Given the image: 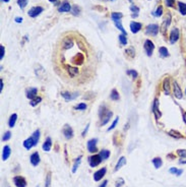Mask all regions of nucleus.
Wrapping results in <instances>:
<instances>
[{
  "mask_svg": "<svg viewBox=\"0 0 186 187\" xmlns=\"http://www.w3.org/2000/svg\"><path fill=\"white\" fill-rule=\"evenodd\" d=\"M97 66L96 54L81 36H64L53 56L55 72L74 87L90 83L96 75Z\"/></svg>",
  "mask_w": 186,
  "mask_h": 187,
  "instance_id": "nucleus-1",
  "label": "nucleus"
},
{
  "mask_svg": "<svg viewBox=\"0 0 186 187\" xmlns=\"http://www.w3.org/2000/svg\"><path fill=\"white\" fill-rule=\"evenodd\" d=\"M40 130L37 129L36 131L34 132V133L32 134V136H30L29 138H27V139L24 141V147H25L26 149H31L32 147H36L37 145H38L39 143V139H40Z\"/></svg>",
  "mask_w": 186,
  "mask_h": 187,
  "instance_id": "nucleus-2",
  "label": "nucleus"
},
{
  "mask_svg": "<svg viewBox=\"0 0 186 187\" xmlns=\"http://www.w3.org/2000/svg\"><path fill=\"white\" fill-rule=\"evenodd\" d=\"M102 162V159L100 155H93L89 158V164H90L91 168H95L97 166H99Z\"/></svg>",
  "mask_w": 186,
  "mask_h": 187,
  "instance_id": "nucleus-3",
  "label": "nucleus"
},
{
  "mask_svg": "<svg viewBox=\"0 0 186 187\" xmlns=\"http://www.w3.org/2000/svg\"><path fill=\"white\" fill-rule=\"evenodd\" d=\"M158 33H159V26L156 24H152L146 27V34L148 36H157Z\"/></svg>",
  "mask_w": 186,
  "mask_h": 187,
  "instance_id": "nucleus-4",
  "label": "nucleus"
},
{
  "mask_svg": "<svg viewBox=\"0 0 186 187\" xmlns=\"http://www.w3.org/2000/svg\"><path fill=\"white\" fill-rule=\"evenodd\" d=\"M179 37H180V33H179V30L177 28H174L172 29L170 33V44H175V43L177 42L179 40Z\"/></svg>",
  "mask_w": 186,
  "mask_h": 187,
  "instance_id": "nucleus-5",
  "label": "nucleus"
},
{
  "mask_svg": "<svg viewBox=\"0 0 186 187\" xmlns=\"http://www.w3.org/2000/svg\"><path fill=\"white\" fill-rule=\"evenodd\" d=\"M152 113H154V115H155L157 120H159L162 117V112L160 111V109H159V101H158L157 99L154 100V104H152Z\"/></svg>",
  "mask_w": 186,
  "mask_h": 187,
  "instance_id": "nucleus-6",
  "label": "nucleus"
},
{
  "mask_svg": "<svg viewBox=\"0 0 186 187\" xmlns=\"http://www.w3.org/2000/svg\"><path fill=\"white\" fill-rule=\"evenodd\" d=\"M97 143H98V140L96 138H93V139L89 140L87 143V151L94 154V153H97L98 149H97Z\"/></svg>",
  "mask_w": 186,
  "mask_h": 187,
  "instance_id": "nucleus-7",
  "label": "nucleus"
},
{
  "mask_svg": "<svg viewBox=\"0 0 186 187\" xmlns=\"http://www.w3.org/2000/svg\"><path fill=\"white\" fill-rule=\"evenodd\" d=\"M43 10H44V8H43L42 6H35V7H32V8L30 9L28 14H29V16H31V17H36V16H38L40 13H42Z\"/></svg>",
  "mask_w": 186,
  "mask_h": 187,
  "instance_id": "nucleus-8",
  "label": "nucleus"
},
{
  "mask_svg": "<svg viewBox=\"0 0 186 187\" xmlns=\"http://www.w3.org/2000/svg\"><path fill=\"white\" fill-rule=\"evenodd\" d=\"M173 91H174V96L176 99H182L183 97V94H182L181 87L180 85L177 83V81H173Z\"/></svg>",
  "mask_w": 186,
  "mask_h": 187,
  "instance_id": "nucleus-9",
  "label": "nucleus"
},
{
  "mask_svg": "<svg viewBox=\"0 0 186 187\" xmlns=\"http://www.w3.org/2000/svg\"><path fill=\"white\" fill-rule=\"evenodd\" d=\"M13 183L16 187H27V180L21 176L13 177Z\"/></svg>",
  "mask_w": 186,
  "mask_h": 187,
  "instance_id": "nucleus-10",
  "label": "nucleus"
},
{
  "mask_svg": "<svg viewBox=\"0 0 186 187\" xmlns=\"http://www.w3.org/2000/svg\"><path fill=\"white\" fill-rule=\"evenodd\" d=\"M154 49H155L154 43L150 40H146V42H144V50H146V53L148 54V56H152Z\"/></svg>",
  "mask_w": 186,
  "mask_h": 187,
  "instance_id": "nucleus-11",
  "label": "nucleus"
},
{
  "mask_svg": "<svg viewBox=\"0 0 186 187\" xmlns=\"http://www.w3.org/2000/svg\"><path fill=\"white\" fill-rule=\"evenodd\" d=\"M40 155H39L38 151H35L34 154H32L31 158H30V162L34 167H37V166L40 164Z\"/></svg>",
  "mask_w": 186,
  "mask_h": 187,
  "instance_id": "nucleus-12",
  "label": "nucleus"
},
{
  "mask_svg": "<svg viewBox=\"0 0 186 187\" xmlns=\"http://www.w3.org/2000/svg\"><path fill=\"white\" fill-rule=\"evenodd\" d=\"M62 132L67 139H70V138L73 136V130H72V128L68 124L64 125V127H63V129H62Z\"/></svg>",
  "mask_w": 186,
  "mask_h": 187,
  "instance_id": "nucleus-13",
  "label": "nucleus"
},
{
  "mask_svg": "<svg viewBox=\"0 0 186 187\" xmlns=\"http://www.w3.org/2000/svg\"><path fill=\"white\" fill-rule=\"evenodd\" d=\"M106 173H107V169H106V168H102V169L98 170V171L95 172V174H94V180L97 181V182L100 181L104 176H105Z\"/></svg>",
  "mask_w": 186,
  "mask_h": 187,
  "instance_id": "nucleus-14",
  "label": "nucleus"
},
{
  "mask_svg": "<svg viewBox=\"0 0 186 187\" xmlns=\"http://www.w3.org/2000/svg\"><path fill=\"white\" fill-rule=\"evenodd\" d=\"M170 24H171V15H170V14H168V15H167V17L165 18V20L163 22L162 27H161V31H162V33H163L164 35H166L167 29H168V27L170 26Z\"/></svg>",
  "mask_w": 186,
  "mask_h": 187,
  "instance_id": "nucleus-15",
  "label": "nucleus"
},
{
  "mask_svg": "<svg viewBox=\"0 0 186 187\" xmlns=\"http://www.w3.org/2000/svg\"><path fill=\"white\" fill-rule=\"evenodd\" d=\"M58 11L59 12H68V11H71V5L67 1H64L58 7Z\"/></svg>",
  "mask_w": 186,
  "mask_h": 187,
  "instance_id": "nucleus-16",
  "label": "nucleus"
},
{
  "mask_svg": "<svg viewBox=\"0 0 186 187\" xmlns=\"http://www.w3.org/2000/svg\"><path fill=\"white\" fill-rule=\"evenodd\" d=\"M62 97L65 99L66 101H70V100H73V99H75L76 97L79 96V93H69V91H62Z\"/></svg>",
  "mask_w": 186,
  "mask_h": 187,
  "instance_id": "nucleus-17",
  "label": "nucleus"
},
{
  "mask_svg": "<svg viewBox=\"0 0 186 187\" xmlns=\"http://www.w3.org/2000/svg\"><path fill=\"white\" fill-rule=\"evenodd\" d=\"M141 27H142V25H141L140 22H132L131 24H130V30H131V32H132L133 34H136L137 32L140 31Z\"/></svg>",
  "mask_w": 186,
  "mask_h": 187,
  "instance_id": "nucleus-18",
  "label": "nucleus"
},
{
  "mask_svg": "<svg viewBox=\"0 0 186 187\" xmlns=\"http://www.w3.org/2000/svg\"><path fill=\"white\" fill-rule=\"evenodd\" d=\"M170 89H171V85H170V78L169 77H166L164 79V83H163V89L165 91L166 95H170Z\"/></svg>",
  "mask_w": 186,
  "mask_h": 187,
  "instance_id": "nucleus-19",
  "label": "nucleus"
},
{
  "mask_svg": "<svg viewBox=\"0 0 186 187\" xmlns=\"http://www.w3.org/2000/svg\"><path fill=\"white\" fill-rule=\"evenodd\" d=\"M10 154H11V149H10V147L9 145H5L3 147V151H2V160L3 161H6L7 159H9L10 157Z\"/></svg>",
  "mask_w": 186,
  "mask_h": 187,
  "instance_id": "nucleus-20",
  "label": "nucleus"
},
{
  "mask_svg": "<svg viewBox=\"0 0 186 187\" xmlns=\"http://www.w3.org/2000/svg\"><path fill=\"white\" fill-rule=\"evenodd\" d=\"M37 94H38V89L36 87H31L27 91V97L30 100H33L37 97Z\"/></svg>",
  "mask_w": 186,
  "mask_h": 187,
  "instance_id": "nucleus-21",
  "label": "nucleus"
},
{
  "mask_svg": "<svg viewBox=\"0 0 186 187\" xmlns=\"http://www.w3.org/2000/svg\"><path fill=\"white\" fill-rule=\"evenodd\" d=\"M51 147H52V140L50 137H47L45 140V143H43V151H49L51 149Z\"/></svg>",
  "mask_w": 186,
  "mask_h": 187,
  "instance_id": "nucleus-22",
  "label": "nucleus"
},
{
  "mask_svg": "<svg viewBox=\"0 0 186 187\" xmlns=\"http://www.w3.org/2000/svg\"><path fill=\"white\" fill-rule=\"evenodd\" d=\"M126 164V158L125 157H121V158L119 159L118 163L116 164V167H115V171H118V170H120L122 167H123L124 165Z\"/></svg>",
  "mask_w": 186,
  "mask_h": 187,
  "instance_id": "nucleus-23",
  "label": "nucleus"
},
{
  "mask_svg": "<svg viewBox=\"0 0 186 187\" xmlns=\"http://www.w3.org/2000/svg\"><path fill=\"white\" fill-rule=\"evenodd\" d=\"M112 116H113V112L109 111L105 116H104L103 118H101V125H102V126H103V125H105V124H107L108 121L110 120V118L112 117Z\"/></svg>",
  "mask_w": 186,
  "mask_h": 187,
  "instance_id": "nucleus-24",
  "label": "nucleus"
},
{
  "mask_svg": "<svg viewBox=\"0 0 186 187\" xmlns=\"http://www.w3.org/2000/svg\"><path fill=\"white\" fill-rule=\"evenodd\" d=\"M81 156L77 157V158L75 159V162H74V165L72 166V169H71V172L72 173H75L76 171H77V169H79V165H81Z\"/></svg>",
  "mask_w": 186,
  "mask_h": 187,
  "instance_id": "nucleus-25",
  "label": "nucleus"
},
{
  "mask_svg": "<svg viewBox=\"0 0 186 187\" xmlns=\"http://www.w3.org/2000/svg\"><path fill=\"white\" fill-rule=\"evenodd\" d=\"M152 163L154 164V166H155L156 169H160V168L162 167V165H163V162H162V159L159 158V157H157V158H154L152 161Z\"/></svg>",
  "mask_w": 186,
  "mask_h": 187,
  "instance_id": "nucleus-26",
  "label": "nucleus"
},
{
  "mask_svg": "<svg viewBox=\"0 0 186 187\" xmlns=\"http://www.w3.org/2000/svg\"><path fill=\"white\" fill-rule=\"evenodd\" d=\"M99 155L101 157L102 161H105V160H108L109 157H110V151H108V149H102Z\"/></svg>",
  "mask_w": 186,
  "mask_h": 187,
  "instance_id": "nucleus-27",
  "label": "nucleus"
},
{
  "mask_svg": "<svg viewBox=\"0 0 186 187\" xmlns=\"http://www.w3.org/2000/svg\"><path fill=\"white\" fill-rule=\"evenodd\" d=\"M178 8H179V12L182 15H186V3L179 1L178 2Z\"/></svg>",
  "mask_w": 186,
  "mask_h": 187,
  "instance_id": "nucleus-28",
  "label": "nucleus"
},
{
  "mask_svg": "<svg viewBox=\"0 0 186 187\" xmlns=\"http://www.w3.org/2000/svg\"><path fill=\"white\" fill-rule=\"evenodd\" d=\"M159 52H160V56H161V57H168L169 56V51L166 47H160Z\"/></svg>",
  "mask_w": 186,
  "mask_h": 187,
  "instance_id": "nucleus-29",
  "label": "nucleus"
},
{
  "mask_svg": "<svg viewBox=\"0 0 186 187\" xmlns=\"http://www.w3.org/2000/svg\"><path fill=\"white\" fill-rule=\"evenodd\" d=\"M16 119H17V115H16V114H12V115L10 116V118H9V122H8L9 127H13L14 125H15Z\"/></svg>",
  "mask_w": 186,
  "mask_h": 187,
  "instance_id": "nucleus-30",
  "label": "nucleus"
},
{
  "mask_svg": "<svg viewBox=\"0 0 186 187\" xmlns=\"http://www.w3.org/2000/svg\"><path fill=\"white\" fill-rule=\"evenodd\" d=\"M169 135L172 136V137H175V138H182L183 135H182L180 132L176 131V130H170L169 131Z\"/></svg>",
  "mask_w": 186,
  "mask_h": 187,
  "instance_id": "nucleus-31",
  "label": "nucleus"
},
{
  "mask_svg": "<svg viewBox=\"0 0 186 187\" xmlns=\"http://www.w3.org/2000/svg\"><path fill=\"white\" fill-rule=\"evenodd\" d=\"M122 16H123V14L120 13V12H112V14H111V17H112L113 22H115V20H120L122 18Z\"/></svg>",
  "mask_w": 186,
  "mask_h": 187,
  "instance_id": "nucleus-32",
  "label": "nucleus"
},
{
  "mask_svg": "<svg viewBox=\"0 0 186 187\" xmlns=\"http://www.w3.org/2000/svg\"><path fill=\"white\" fill-rule=\"evenodd\" d=\"M111 99H112L113 101H118L119 99H120V96H119L118 91H117V89H112V91H111Z\"/></svg>",
  "mask_w": 186,
  "mask_h": 187,
  "instance_id": "nucleus-33",
  "label": "nucleus"
},
{
  "mask_svg": "<svg viewBox=\"0 0 186 187\" xmlns=\"http://www.w3.org/2000/svg\"><path fill=\"white\" fill-rule=\"evenodd\" d=\"M125 53L127 54L128 56H129L130 58H133L135 56V50H134V48L133 47H129L127 50L125 51Z\"/></svg>",
  "mask_w": 186,
  "mask_h": 187,
  "instance_id": "nucleus-34",
  "label": "nucleus"
},
{
  "mask_svg": "<svg viewBox=\"0 0 186 187\" xmlns=\"http://www.w3.org/2000/svg\"><path fill=\"white\" fill-rule=\"evenodd\" d=\"M130 10L132 11L133 14H132V17H136V16H138V11H139V8L137 6H135V5H131L130 6Z\"/></svg>",
  "mask_w": 186,
  "mask_h": 187,
  "instance_id": "nucleus-35",
  "label": "nucleus"
},
{
  "mask_svg": "<svg viewBox=\"0 0 186 187\" xmlns=\"http://www.w3.org/2000/svg\"><path fill=\"white\" fill-rule=\"evenodd\" d=\"M115 26H116L117 28H118V30H120V31L122 32V34H124V35H126V31L124 30V28H123V26H122V24L120 22V20H115Z\"/></svg>",
  "mask_w": 186,
  "mask_h": 187,
  "instance_id": "nucleus-36",
  "label": "nucleus"
},
{
  "mask_svg": "<svg viewBox=\"0 0 186 187\" xmlns=\"http://www.w3.org/2000/svg\"><path fill=\"white\" fill-rule=\"evenodd\" d=\"M42 101V98L41 97H36L35 99H33V100H31V103H30V105L31 106H33V107H35V106H37V105L39 104V103Z\"/></svg>",
  "mask_w": 186,
  "mask_h": 187,
  "instance_id": "nucleus-37",
  "label": "nucleus"
},
{
  "mask_svg": "<svg viewBox=\"0 0 186 187\" xmlns=\"http://www.w3.org/2000/svg\"><path fill=\"white\" fill-rule=\"evenodd\" d=\"M71 13L74 14V15H79L81 13V8H79L77 5H73L71 7Z\"/></svg>",
  "mask_w": 186,
  "mask_h": 187,
  "instance_id": "nucleus-38",
  "label": "nucleus"
},
{
  "mask_svg": "<svg viewBox=\"0 0 186 187\" xmlns=\"http://www.w3.org/2000/svg\"><path fill=\"white\" fill-rule=\"evenodd\" d=\"M45 187H51V172H48L47 176H46V182Z\"/></svg>",
  "mask_w": 186,
  "mask_h": 187,
  "instance_id": "nucleus-39",
  "label": "nucleus"
},
{
  "mask_svg": "<svg viewBox=\"0 0 186 187\" xmlns=\"http://www.w3.org/2000/svg\"><path fill=\"white\" fill-rule=\"evenodd\" d=\"M162 14H163V7H162V6H159V7L157 8V10L155 11V12H152V15L157 16V17L161 16Z\"/></svg>",
  "mask_w": 186,
  "mask_h": 187,
  "instance_id": "nucleus-40",
  "label": "nucleus"
},
{
  "mask_svg": "<svg viewBox=\"0 0 186 187\" xmlns=\"http://www.w3.org/2000/svg\"><path fill=\"white\" fill-rule=\"evenodd\" d=\"M28 2H29V0H17V4H18V6H19L21 9H24L26 6H27Z\"/></svg>",
  "mask_w": 186,
  "mask_h": 187,
  "instance_id": "nucleus-41",
  "label": "nucleus"
},
{
  "mask_svg": "<svg viewBox=\"0 0 186 187\" xmlns=\"http://www.w3.org/2000/svg\"><path fill=\"white\" fill-rule=\"evenodd\" d=\"M119 41L121 43L122 45H127V39H126V35L124 34H121L120 36H119Z\"/></svg>",
  "mask_w": 186,
  "mask_h": 187,
  "instance_id": "nucleus-42",
  "label": "nucleus"
},
{
  "mask_svg": "<svg viewBox=\"0 0 186 187\" xmlns=\"http://www.w3.org/2000/svg\"><path fill=\"white\" fill-rule=\"evenodd\" d=\"M87 104H85V103H79V104H77L74 107V109L75 110H85L87 109Z\"/></svg>",
  "mask_w": 186,
  "mask_h": 187,
  "instance_id": "nucleus-43",
  "label": "nucleus"
},
{
  "mask_svg": "<svg viewBox=\"0 0 186 187\" xmlns=\"http://www.w3.org/2000/svg\"><path fill=\"white\" fill-rule=\"evenodd\" d=\"M127 74H128V75L132 76L133 79H136L137 76H138V74H137V71H135V70H127Z\"/></svg>",
  "mask_w": 186,
  "mask_h": 187,
  "instance_id": "nucleus-44",
  "label": "nucleus"
},
{
  "mask_svg": "<svg viewBox=\"0 0 186 187\" xmlns=\"http://www.w3.org/2000/svg\"><path fill=\"white\" fill-rule=\"evenodd\" d=\"M124 185V179L123 178H118L116 181V184H115V186L116 187H121Z\"/></svg>",
  "mask_w": 186,
  "mask_h": 187,
  "instance_id": "nucleus-45",
  "label": "nucleus"
},
{
  "mask_svg": "<svg viewBox=\"0 0 186 187\" xmlns=\"http://www.w3.org/2000/svg\"><path fill=\"white\" fill-rule=\"evenodd\" d=\"M177 155L180 158H185L186 157V149H178Z\"/></svg>",
  "mask_w": 186,
  "mask_h": 187,
  "instance_id": "nucleus-46",
  "label": "nucleus"
},
{
  "mask_svg": "<svg viewBox=\"0 0 186 187\" xmlns=\"http://www.w3.org/2000/svg\"><path fill=\"white\" fill-rule=\"evenodd\" d=\"M10 136H11V133H10V131L5 132L4 135H3V137H2V140H3V141H6V140H8L9 138H10Z\"/></svg>",
  "mask_w": 186,
  "mask_h": 187,
  "instance_id": "nucleus-47",
  "label": "nucleus"
},
{
  "mask_svg": "<svg viewBox=\"0 0 186 187\" xmlns=\"http://www.w3.org/2000/svg\"><path fill=\"white\" fill-rule=\"evenodd\" d=\"M118 118H119V117H116V119H115L114 122L112 123V125H111V126L109 127V128H108V131H111V130H112L113 128H115V126H116L117 123H118Z\"/></svg>",
  "mask_w": 186,
  "mask_h": 187,
  "instance_id": "nucleus-48",
  "label": "nucleus"
},
{
  "mask_svg": "<svg viewBox=\"0 0 186 187\" xmlns=\"http://www.w3.org/2000/svg\"><path fill=\"white\" fill-rule=\"evenodd\" d=\"M0 50H1V53H0V60H2L3 57H4V53H5V49H4V46H3V45L0 46Z\"/></svg>",
  "mask_w": 186,
  "mask_h": 187,
  "instance_id": "nucleus-49",
  "label": "nucleus"
},
{
  "mask_svg": "<svg viewBox=\"0 0 186 187\" xmlns=\"http://www.w3.org/2000/svg\"><path fill=\"white\" fill-rule=\"evenodd\" d=\"M166 4L169 7H174L175 5V0H166Z\"/></svg>",
  "mask_w": 186,
  "mask_h": 187,
  "instance_id": "nucleus-50",
  "label": "nucleus"
},
{
  "mask_svg": "<svg viewBox=\"0 0 186 187\" xmlns=\"http://www.w3.org/2000/svg\"><path fill=\"white\" fill-rule=\"evenodd\" d=\"M169 172H170L171 174H175V175H176V174H177V172H178V169H177V168H171V169L169 170Z\"/></svg>",
  "mask_w": 186,
  "mask_h": 187,
  "instance_id": "nucleus-51",
  "label": "nucleus"
},
{
  "mask_svg": "<svg viewBox=\"0 0 186 187\" xmlns=\"http://www.w3.org/2000/svg\"><path fill=\"white\" fill-rule=\"evenodd\" d=\"M107 185H108V180H105L99 187H107Z\"/></svg>",
  "mask_w": 186,
  "mask_h": 187,
  "instance_id": "nucleus-52",
  "label": "nucleus"
},
{
  "mask_svg": "<svg viewBox=\"0 0 186 187\" xmlns=\"http://www.w3.org/2000/svg\"><path fill=\"white\" fill-rule=\"evenodd\" d=\"M179 164H186V157L181 158V160H179Z\"/></svg>",
  "mask_w": 186,
  "mask_h": 187,
  "instance_id": "nucleus-53",
  "label": "nucleus"
},
{
  "mask_svg": "<svg viewBox=\"0 0 186 187\" xmlns=\"http://www.w3.org/2000/svg\"><path fill=\"white\" fill-rule=\"evenodd\" d=\"M89 126H90V125H87V127H85V129L83 130V136H85V133H87V129H89Z\"/></svg>",
  "mask_w": 186,
  "mask_h": 187,
  "instance_id": "nucleus-54",
  "label": "nucleus"
},
{
  "mask_svg": "<svg viewBox=\"0 0 186 187\" xmlns=\"http://www.w3.org/2000/svg\"><path fill=\"white\" fill-rule=\"evenodd\" d=\"M182 173H183V170H182V169H179V170H178V172H177V174H176V176H180V175H181Z\"/></svg>",
  "mask_w": 186,
  "mask_h": 187,
  "instance_id": "nucleus-55",
  "label": "nucleus"
},
{
  "mask_svg": "<svg viewBox=\"0 0 186 187\" xmlns=\"http://www.w3.org/2000/svg\"><path fill=\"white\" fill-rule=\"evenodd\" d=\"M15 22H18V24H20V22H23V18H21V17H16L15 18Z\"/></svg>",
  "mask_w": 186,
  "mask_h": 187,
  "instance_id": "nucleus-56",
  "label": "nucleus"
},
{
  "mask_svg": "<svg viewBox=\"0 0 186 187\" xmlns=\"http://www.w3.org/2000/svg\"><path fill=\"white\" fill-rule=\"evenodd\" d=\"M183 121L186 124V112H183Z\"/></svg>",
  "mask_w": 186,
  "mask_h": 187,
  "instance_id": "nucleus-57",
  "label": "nucleus"
},
{
  "mask_svg": "<svg viewBox=\"0 0 186 187\" xmlns=\"http://www.w3.org/2000/svg\"><path fill=\"white\" fill-rule=\"evenodd\" d=\"M168 158H172V160H173V159H175V157L173 156L172 154H171V155H168Z\"/></svg>",
  "mask_w": 186,
  "mask_h": 187,
  "instance_id": "nucleus-58",
  "label": "nucleus"
},
{
  "mask_svg": "<svg viewBox=\"0 0 186 187\" xmlns=\"http://www.w3.org/2000/svg\"><path fill=\"white\" fill-rule=\"evenodd\" d=\"M2 1H3V2H6V3L9 2V0H2Z\"/></svg>",
  "mask_w": 186,
  "mask_h": 187,
  "instance_id": "nucleus-59",
  "label": "nucleus"
},
{
  "mask_svg": "<svg viewBox=\"0 0 186 187\" xmlns=\"http://www.w3.org/2000/svg\"><path fill=\"white\" fill-rule=\"evenodd\" d=\"M50 2H55V1H57V0H49Z\"/></svg>",
  "mask_w": 186,
  "mask_h": 187,
  "instance_id": "nucleus-60",
  "label": "nucleus"
},
{
  "mask_svg": "<svg viewBox=\"0 0 186 187\" xmlns=\"http://www.w3.org/2000/svg\"><path fill=\"white\" fill-rule=\"evenodd\" d=\"M104 1H112V0H104Z\"/></svg>",
  "mask_w": 186,
  "mask_h": 187,
  "instance_id": "nucleus-61",
  "label": "nucleus"
},
{
  "mask_svg": "<svg viewBox=\"0 0 186 187\" xmlns=\"http://www.w3.org/2000/svg\"><path fill=\"white\" fill-rule=\"evenodd\" d=\"M37 187H41V186H37Z\"/></svg>",
  "mask_w": 186,
  "mask_h": 187,
  "instance_id": "nucleus-62",
  "label": "nucleus"
},
{
  "mask_svg": "<svg viewBox=\"0 0 186 187\" xmlns=\"http://www.w3.org/2000/svg\"><path fill=\"white\" fill-rule=\"evenodd\" d=\"M185 94H186V89H185Z\"/></svg>",
  "mask_w": 186,
  "mask_h": 187,
  "instance_id": "nucleus-63",
  "label": "nucleus"
},
{
  "mask_svg": "<svg viewBox=\"0 0 186 187\" xmlns=\"http://www.w3.org/2000/svg\"><path fill=\"white\" fill-rule=\"evenodd\" d=\"M185 64H186V61H185Z\"/></svg>",
  "mask_w": 186,
  "mask_h": 187,
  "instance_id": "nucleus-64",
  "label": "nucleus"
}]
</instances>
